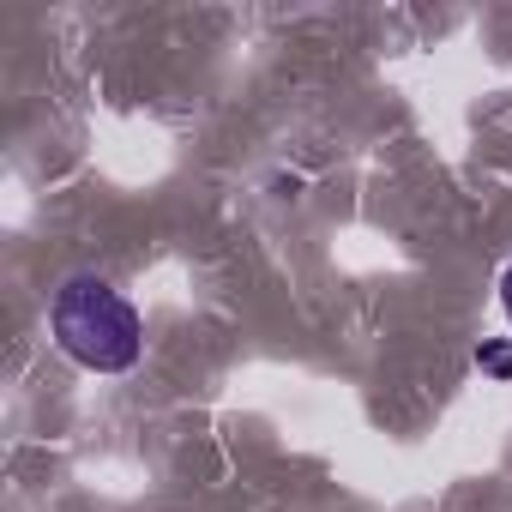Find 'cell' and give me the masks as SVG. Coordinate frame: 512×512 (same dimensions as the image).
Listing matches in <instances>:
<instances>
[{"label":"cell","instance_id":"obj_3","mask_svg":"<svg viewBox=\"0 0 512 512\" xmlns=\"http://www.w3.org/2000/svg\"><path fill=\"white\" fill-rule=\"evenodd\" d=\"M500 308H506V320H512V266L500 272Z\"/></svg>","mask_w":512,"mask_h":512},{"label":"cell","instance_id":"obj_2","mask_svg":"<svg viewBox=\"0 0 512 512\" xmlns=\"http://www.w3.org/2000/svg\"><path fill=\"white\" fill-rule=\"evenodd\" d=\"M476 362H482L488 374H500V380H512V344H482V350H476Z\"/></svg>","mask_w":512,"mask_h":512},{"label":"cell","instance_id":"obj_1","mask_svg":"<svg viewBox=\"0 0 512 512\" xmlns=\"http://www.w3.org/2000/svg\"><path fill=\"white\" fill-rule=\"evenodd\" d=\"M49 332H55V344L85 374H127L145 356V320H139V308L109 278H91V272H73L55 290Z\"/></svg>","mask_w":512,"mask_h":512}]
</instances>
